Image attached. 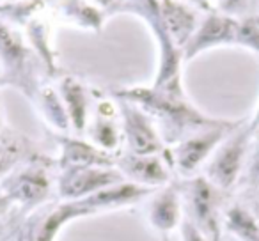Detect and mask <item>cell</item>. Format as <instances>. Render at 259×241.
I'll use <instances>...</instances> for the list:
<instances>
[{
	"mask_svg": "<svg viewBox=\"0 0 259 241\" xmlns=\"http://www.w3.org/2000/svg\"><path fill=\"white\" fill-rule=\"evenodd\" d=\"M241 142L236 140L233 146L226 149L222 155L217 158V162L213 163V176H215L217 183L227 186V184L233 183L234 176L238 172V167H240V158H241Z\"/></svg>",
	"mask_w": 259,
	"mask_h": 241,
	"instance_id": "2",
	"label": "cell"
},
{
	"mask_svg": "<svg viewBox=\"0 0 259 241\" xmlns=\"http://www.w3.org/2000/svg\"><path fill=\"white\" fill-rule=\"evenodd\" d=\"M48 190L47 179L39 174H29V176L20 177L16 184V194L25 201H39Z\"/></svg>",
	"mask_w": 259,
	"mask_h": 241,
	"instance_id": "6",
	"label": "cell"
},
{
	"mask_svg": "<svg viewBox=\"0 0 259 241\" xmlns=\"http://www.w3.org/2000/svg\"><path fill=\"white\" fill-rule=\"evenodd\" d=\"M115 177L107 172H96V170H80L73 174L64 183V194L66 195H80L89 190H94L98 186H107Z\"/></svg>",
	"mask_w": 259,
	"mask_h": 241,
	"instance_id": "3",
	"label": "cell"
},
{
	"mask_svg": "<svg viewBox=\"0 0 259 241\" xmlns=\"http://www.w3.org/2000/svg\"><path fill=\"white\" fill-rule=\"evenodd\" d=\"M194 209L195 216L199 220V225L202 227L208 236H217V218H215V204H213V191L204 181H197L194 188Z\"/></svg>",
	"mask_w": 259,
	"mask_h": 241,
	"instance_id": "1",
	"label": "cell"
},
{
	"mask_svg": "<svg viewBox=\"0 0 259 241\" xmlns=\"http://www.w3.org/2000/svg\"><path fill=\"white\" fill-rule=\"evenodd\" d=\"M13 162V155L9 153V149H2L0 148V172H4Z\"/></svg>",
	"mask_w": 259,
	"mask_h": 241,
	"instance_id": "9",
	"label": "cell"
},
{
	"mask_svg": "<svg viewBox=\"0 0 259 241\" xmlns=\"http://www.w3.org/2000/svg\"><path fill=\"white\" fill-rule=\"evenodd\" d=\"M134 174L139 176L144 181H162L163 179V170L155 160H141L137 165L134 167Z\"/></svg>",
	"mask_w": 259,
	"mask_h": 241,
	"instance_id": "8",
	"label": "cell"
},
{
	"mask_svg": "<svg viewBox=\"0 0 259 241\" xmlns=\"http://www.w3.org/2000/svg\"><path fill=\"white\" fill-rule=\"evenodd\" d=\"M188 241H202V239H201V236H199V234L192 229L190 232H188Z\"/></svg>",
	"mask_w": 259,
	"mask_h": 241,
	"instance_id": "10",
	"label": "cell"
},
{
	"mask_svg": "<svg viewBox=\"0 0 259 241\" xmlns=\"http://www.w3.org/2000/svg\"><path fill=\"white\" fill-rule=\"evenodd\" d=\"M219 138V135H209V137H204V138H197V140H192L181 149L180 153V162L185 169H190L194 167L199 160H202V156L209 151L213 142Z\"/></svg>",
	"mask_w": 259,
	"mask_h": 241,
	"instance_id": "5",
	"label": "cell"
},
{
	"mask_svg": "<svg viewBox=\"0 0 259 241\" xmlns=\"http://www.w3.org/2000/svg\"><path fill=\"white\" fill-rule=\"evenodd\" d=\"M153 215H155L156 225L163 227V229H167V227L172 225L174 220H176V204H174V199L163 197L162 201L156 202Z\"/></svg>",
	"mask_w": 259,
	"mask_h": 241,
	"instance_id": "7",
	"label": "cell"
},
{
	"mask_svg": "<svg viewBox=\"0 0 259 241\" xmlns=\"http://www.w3.org/2000/svg\"><path fill=\"white\" fill-rule=\"evenodd\" d=\"M128 137L137 153H151L158 148L153 130L139 114L128 115Z\"/></svg>",
	"mask_w": 259,
	"mask_h": 241,
	"instance_id": "4",
	"label": "cell"
}]
</instances>
